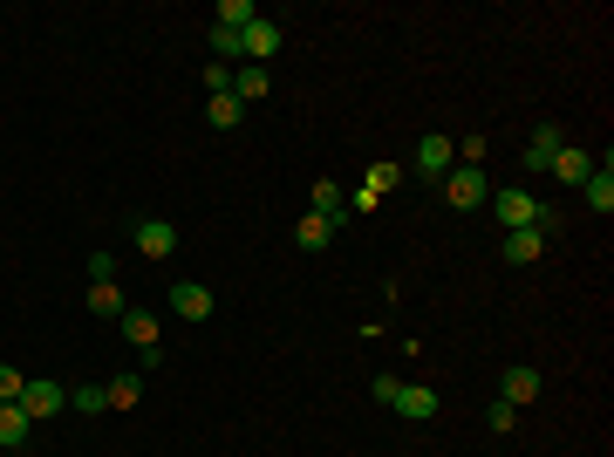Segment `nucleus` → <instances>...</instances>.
I'll use <instances>...</instances> for the list:
<instances>
[{
  "mask_svg": "<svg viewBox=\"0 0 614 457\" xmlns=\"http://www.w3.org/2000/svg\"><path fill=\"white\" fill-rule=\"evenodd\" d=\"M444 198H451L458 212H478V205L492 198V178H485L478 164H451V171H444Z\"/></svg>",
  "mask_w": 614,
  "mask_h": 457,
  "instance_id": "obj_1",
  "label": "nucleus"
},
{
  "mask_svg": "<svg viewBox=\"0 0 614 457\" xmlns=\"http://www.w3.org/2000/svg\"><path fill=\"white\" fill-rule=\"evenodd\" d=\"M403 178H410V171H403V164H389V157H376V164H369V171H362V191H355V198H348V219H355V212H369V205H376V198H383V191H396V185H403Z\"/></svg>",
  "mask_w": 614,
  "mask_h": 457,
  "instance_id": "obj_2",
  "label": "nucleus"
},
{
  "mask_svg": "<svg viewBox=\"0 0 614 457\" xmlns=\"http://www.w3.org/2000/svg\"><path fill=\"white\" fill-rule=\"evenodd\" d=\"M451 164H458V144H451L444 130H423V144H417V157H410V171L444 185V171H451Z\"/></svg>",
  "mask_w": 614,
  "mask_h": 457,
  "instance_id": "obj_3",
  "label": "nucleus"
},
{
  "mask_svg": "<svg viewBox=\"0 0 614 457\" xmlns=\"http://www.w3.org/2000/svg\"><path fill=\"white\" fill-rule=\"evenodd\" d=\"M539 389H546V376H539L533 362H512L499 376V403H512V410H526V403H539Z\"/></svg>",
  "mask_w": 614,
  "mask_h": 457,
  "instance_id": "obj_4",
  "label": "nucleus"
},
{
  "mask_svg": "<svg viewBox=\"0 0 614 457\" xmlns=\"http://www.w3.org/2000/svg\"><path fill=\"white\" fill-rule=\"evenodd\" d=\"M130 239H137L144 260H171V253H178V226H171V219H137Z\"/></svg>",
  "mask_w": 614,
  "mask_h": 457,
  "instance_id": "obj_5",
  "label": "nucleus"
},
{
  "mask_svg": "<svg viewBox=\"0 0 614 457\" xmlns=\"http://www.w3.org/2000/svg\"><path fill=\"white\" fill-rule=\"evenodd\" d=\"M21 410H28V423L55 417V410H69V389H62V382H35V376H28V389H21Z\"/></svg>",
  "mask_w": 614,
  "mask_h": 457,
  "instance_id": "obj_6",
  "label": "nucleus"
},
{
  "mask_svg": "<svg viewBox=\"0 0 614 457\" xmlns=\"http://www.w3.org/2000/svg\"><path fill=\"white\" fill-rule=\"evenodd\" d=\"M389 410H396V417H410V423H430V417H437V389H430V382H403Z\"/></svg>",
  "mask_w": 614,
  "mask_h": 457,
  "instance_id": "obj_7",
  "label": "nucleus"
},
{
  "mask_svg": "<svg viewBox=\"0 0 614 457\" xmlns=\"http://www.w3.org/2000/svg\"><path fill=\"white\" fill-rule=\"evenodd\" d=\"M499 253H505V267H533L539 253H546V232H539V226L505 232V239H499Z\"/></svg>",
  "mask_w": 614,
  "mask_h": 457,
  "instance_id": "obj_8",
  "label": "nucleus"
},
{
  "mask_svg": "<svg viewBox=\"0 0 614 457\" xmlns=\"http://www.w3.org/2000/svg\"><path fill=\"white\" fill-rule=\"evenodd\" d=\"M492 212H499L505 232H519V226H533V219H539V198H533V191H499Z\"/></svg>",
  "mask_w": 614,
  "mask_h": 457,
  "instance_id": "obj_9",
  "label": "nucleus"
},
{
  "mask_svg": "<svg viewBox=\"0 0 614 457\" xmlns=\"http://www.w3.org/2000/svg\"><path fill=\"white\" fill-rule=\"evenodd\" d=\"M171 314H178V321H205V314H212V287H205V280H178V287H171Z\"/></svg>",
  "mask_w": 614,
  "mask_h": 457,
  "instance_id": "obj_10",
  "label": "nucleus"
},
{
  "mask_svg": "<svg viewBox=\"0 0 614 457\" xmlns=\"http://www.w3.org/2000/svg\"><path fill=\"white\" fill-rule=\"evenodd\" d=\"M307 212H314V219H328V226H342V219H348V191L335 185V178H321V185L307 191Z\"/></svg>",
  "mask_w": 614,
  "mask_h": 457,
  "instance_id": "obj_11",
  "label": "nucleus"
},
{
  "mask_svg": "<svg viewBox=\"0 0 614 457\" xmlns=\"http://www.w3.org/2000/svg\"><path fill=\"white\" fill-rule=\"evenodd\" d=\"M239 48H246V62L273 69V55H280V28H273V21H253V28L239 35Z\"/></svg>",
  "mask_w": 614,
  "mask_h": 457,
  "instance_id": "obj_12",
  "label": "nucleus"
},
{
  "mask_svg": "<svg viewBox=\"0 0 614 457\" xmlns=\"http://www.w3.org/2000/svg\"><path fill=\"white\" fill-rule=\"evenodd\" d=\"M580 198H587V205H594L601 219L614 212V157H601V164L587 171V185H580Z\"/></svg>",
  "mask_w": 614,
  "mask_h": 457,
  "instance_id": "obj_13",
  "label": "nucleus"
},
{
  "mask_svg": "<svg viewBox=\"0 0 614 457\" xmlns=\"http://www.w3.org/2000/svg\"><path fill=\"white\" fill-rule=\"evenodd\" d=\"M116 328H123V342L137 348V355L157 348V314H151V307H123V321H116Z\"/></svg>",
  "mask_w": 614,
  "mask_h": 457,
  "instance_id": "obj_14",
  "label": "nucleus"
},
{
  "mask_svg": "<svg viewBox=\"0 0 614 457\" xmlns=\"http://www.w3.org/2000/svg\"><path fill=\"white\" fill-rule=\"evenodd\" d=\"M560 144H567V130H560V123H539L533 130V144H526V171H546V164H553V151H560Z\"/></svg>",
  "mask_w": 614,
  "mask_h": 457,
  "instance_id": "obj_15",
  "label": "nucleus"
},
{
  "mask_svg": "<svg viewBox=\"0 0 614 457\" xmlns=\"http://www.w3.org/2000/svg\"><path fill=\"white\" fill-rule=\"evenodd\" d=\"M546 171H553L560 185H587V171H594V157L580 151V144H560V151H553V164H546Z\"/></svg>",
  "mask_w": 614,
  "mask_h": 457,
  "instance_id": "obj_16",
  "label": "nucleus"
},
{
  "mask_svg": "<svg viewBox=\"0 0 614 457\" xmlns=\"http://www.w3.org/2000/svg\"><path fill=\"white\" fill-rule=\"evenodd\" d=\"M267 89H273V69H260V62H246V69H232V96H239V103H260Z\"/></svg>",
  "mask_w": 614,
  "mask_h": 457,
  "instance_id": "obj_17",
  "label": "nucleus"
},
{
  "mask_svg": "<svg viewBox=\"0 0 614 457\" xmlns=\"http://www.w3.org/2000/svg\"><path fill=\"white\" fill-rule=\"evenodd\" d=\"M28 430H35V423H28L21 403H0V451H21V444H28Z\"/></svg>",
  "mask_w": 614,
  "mask_h": 457,
  "instance_id": "obj_18",
  "label": "nucleus"
},
{
  "mask_svg": "<svg viewBox=\"0 0 614 457\" xmlns=\"http://www.w3.org/2000/svg\"><path fill=\"white\" fill-rule=\"evenodd\" d=\"M123 294H116V280H89V314H96V321H123Z\"/></svg>",
  "mask_w": 614,
  "mask_h": 457,
  "instance_id": "obj_19",
  "label": "nucleus"
},
{
  "mask_svg": "<svg viewBox=\"0 0 614 457\" xmlns=\"http://www.w3.org/2000/svg\"><path fill=\"white\" fill-rule=\"evenodd\" d=\"M205 123H212V130H239V123H246V103H239V96H212V103H205Z\"/></svg>",
  "mask_w": 614,
  "mask_h": 457,
  "instance_id": "obj_20",
  "label": "nucleus"
},
{
  "mask_svg": "<svg viewBox=\"0 0 614 457\" xmlns=\"http://www.w3.org/2000/svg\"><path fill=\"white\" fill-rule=\"evenodd\" d=\"M253 21H260V7H253V0H219V21H212V28H232V35H246Z\"/></svg>",
  "mask_w": 614,
  "mask_h": 457,
  "instance_id": "obj_21",
  "label": "nucleus"
},
{
  "mask_svg": "<svg viewBox=\"0 0 614 457\" xmlns=\"http://www.w3.org/2000/svg\"><path fill=\"white\" fill-rule=\"evenodd\" d=\"M69 410H82V417H103V410H110V389H103V382H82V389H69Z\"/></svg>",
  "mask_w": 614,
  "mask_h": 457,
  "instance_id": "obj_22",
  "label": "nucleus"
},
{
  "mask_svg": "<svg viewBox=\"0 0 614 457\" xmlns=\"http://www.w3.org/2000/svg\"><path fill=\"white\" fill-rule=\"evenodd\" d=\"M328 239H335V226H328V219H314V212H307L301 226H294V246H301V253H321Z\"/></svg>",
  "mask_w": 614,
  "mask_h": 457,
  "instance_id": "obj_23",
  "label": "nucleus"
},
{
  "mask_svg": "<svg viewBox=\"0 0 614 457\" xmlns=\"http://www.w3.org/2000/svg\"><path fill=\"white\" fill-rule=\"evenodd\" d=\"M137 403H144V376L130 369V376H116V382H110V410H137Z\"/></svg>",
  "mask_w": 614,
  "mask_h": 457,
  "instance_id": "obj_24",
  "label": "nucleus"
},
{
  "mask_svg": "<svg viewBox=\"0 0 614 457\" xmlns=\"http://www.w3.org/2000/svg\"><path fill=\"white\" fill-rule=\"evenodd\" d=\"M212 62H219V69L246 62V48H239V35H232V28H212Z\"/></svg>",
  "mask_w": 614,
  "mask_h": 457,
  "instance_id": "obj_25",
  "label": "nucleus"
},
{
  "mask_svg": "<svg viewBox=\"0 0 614 457\" xmlns=\"http://www.w3.org/2000/svg\"><path fill=\"white\" fill-rule=\"evenodd\" d=\"M485 423H492V437H512V430H519V410H512V403H492Z\"/></svg>",
  "mask_w": 614,
  "mask_h": 457,
  "instance_id": "obj_26",
  "label": "nucleus"
},
{
  "mask_svg": "<svg viewBox=\"0 0 614 457\" xmlns=\"http://www.w3.org/2000/svg\"><path fill=\"white\" fill-rule=\"evenodd\" d=\"M485 151H492V137H485V130H471V137L458 144V164H485Z\"/></svg>",
  "mask_w": 614,
  "mask_h": 457,
  "instance_id": "obj_27",
  "label": "nucleus"
},
{
  "mask_svg": "<svg viewBox=\"0 0 614 457\" xmlns=\"http://www.w3.org/2000/svg\"><path fill=\"white\" fill-rule=\"evenodd\" d=\"M21 389H28V376H21V369H7V362H0V403H21Z\"/></svg>",
  "mask_w": 614,
  "mask_h": 457,
  "instance_id": "obj_28",
  "label": "nucleus"
},
{
  "mask_svg": "<svg viewBox=\"0 0 614 457\" xmlns=\"http://www.w3.org/2000/svg\"><path fill=\"white\" fill-rule=\"evenodd\" d=\"M89 280H116V260H110V253H89Z\"/></svg>",
  "mask_w": 614,
  "mask_h": 457,
  "instance_id": "obj_29",
  "label": "nucleus"
}]
</instances>
